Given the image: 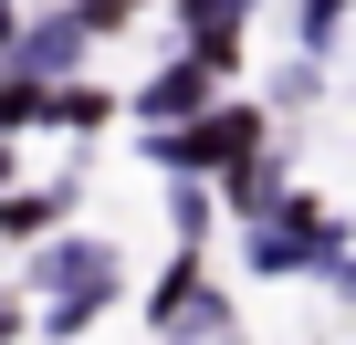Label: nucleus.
<instances>
[{
    "label": "nucleus",
    "mask_w": 356,
    "mask_h": 345,
    "mask_svg": "<svg viewBox=\"0 0 356 345\" xmlns=\"http://www.w3.org/2000/svg\"><path fill=\"white\" fill-rule=\"evenodd\" d=\"M63 199H74V189H42V199H0V230H42Z\"/></svg>",
    "instance_id": "nucleus-6"
},
{
    "label": "nucleus",
    "mask_w": 356,
    "mask_h": 345,
    "mask_svg": "<svg viewBox=\"0 0 356 345\" xmlns=\"http://www.w3.org/2000/svg\"><path fill=\"white\" fill-rule=\"evenodd\" d=\"M346 293H356V262H346Z\"/></svg>",
    "instance_id": "nucleus-10"
},
{
    "label": "nucleus",
    "mask_w": 356,
    "mask_h": 345,
    "mask_svg": "<svg viewBox=\"0 0 356 345\" xmlns=\"http://www.w3.org/2000/svg\"><path fill=\"white\" fill-rule=\"evenodd\" d=\"M84 42H95V32H84L74 11H53V22H32V32L11 42V63H22V74H42V84H63V74L84 63Z\"/></svg>",
    "instance_id": "nucleus-4"
},
{
    "label": "nucleus",
    "mask_w": 356,
    "mask_h": 345,
    "mask_svg": "<svg viewBox=\"0 0 356 345\" xmlns=\"http://www.w3.org/2000/svg\"><path fill=\"white\" fill-rule=\"evenodd\" d=\"M178 11L200 22V53H210V63H231V22L252 11V0H178Z\"/></svg>",
    "instance_id": "nucleus-5"
},
{
    "label": "nucleus",
    "mask_w": 356,
    "mask_h": 345,
    "mask_svg": "<svg viewBox=\"0 0 356 345\" xmlns=\"http://www.w3.org/2000/svg\"><path fill=\"white\" fill-rule=\"evenodd\" d=\"M210 74H220L210 53H189V63H168V74H157L147 94H136V115H147V126H189V115H210Z\"/></svg>",
    "instance_id": "nucleus-3"
},
{
    "label": "nucleus",
    "mask_w": 356,
    "mask_h": 345,
    "mask_svg": "<svg viewBox=\"0 0 356 345\" xmlns=\"http://www.w3.org/2000/svg\"><path fill=\"white\" fill-rule=\"evenodd\" d=\"M53 115H63V126H105V94H95V84H53Z\"/></svg>",
    "instance_id": "nucleus-7"
},
{
    "label": "nucleus",
    "mask_w": 356,
    "mask_h": 345,
    "mask_svg": "<svg viewBox=\"0 0 356 345\" xmlns=\"http://www.w3.org/2000/svg\"><path fill=\"white\" fill-rule=\"evenodd\" d=\"M32 283L53 293V324H84V314L105 303V283H115V262H105L95 241H63V251H42V262H32Z\"/></svg>",
    "instance_id": "nucleus-2"
},
{
    "label": "nucleus",
    "mask_w": 356,
    "mask_h": 345,
    "mask_svg": "<svg viewBox=\"0 0 356 345\" xmlns=\"http://www.w3.org/2000/svg\"><path fill=\"white\" fill-rule=\"evenodd\" d=\"M0 63H11V0H0Z\"/></svg>",
    "instance_id": "nucleus-9"
},
{
    "label": "nucleus",
    "mask_w": 356,
    "mask_h": 345,
    "mask_svg": "<svg viewBox=\"0 0 356 345\" xmlns=\"http://www.w3.org/2000/svg\"><path fill=\"white\" fill-rule=\"evenodd\" d=\"M126 11H136V0H74V22H84V32H95V42H105V32H115V22H126Z\"/></svg>",
    "instance_id": "nucleus-8"
},
{
    "label": "nucleus",
    "mask_w": 356,
    "mask_h": 345,
    "mask_svg": "<svg viewBox=\"0 0 356 345\" xmlns=\"http://www.w3.org/2000/svg\"><path fill=\"white\" fill-rule=\"evenodd\" d=\"M262 115L252 105H220V115H189V126H157V157L168 167H220V157H252Z\"/></svg>",
    "instance_id": "nucleus-1"
}]
</instances>
